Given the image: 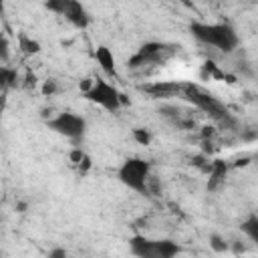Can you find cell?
Instances as JSON below:
<instances>
[{"label": "cell", "mask_w": 258, "mask_h": 258, "mask_svg": "<svg viewBox=\"0 0 258 258\" xmlns=\"http://www.w3.org/2000/svg\"><path fill=\"white\" fill-rule=\"evenodd\" d=\"M189 32L191 36L206 44V46H212L224 54H232L238 44H240V36L236 32V28L228 22H200V20H194L189 24Z\"/></svg>", "instance_id": "cell-1"}, {"label": "cell", "mask_w": 258, "mask_h": 258, "mask_svg": "<svg viewBox=\"0 0 258 258\" xmlns=\"http://www.w3.org/2000/svg\"><path fill=\"white\" fill-rule=\"evenodd\" d=\"M117 179L131 191L139 196H151L149 191V179H151V161L143 157H127L119 169Z\"/></svg>", "instance_id": "cell-2"}, {"label": "cell", "mask_w": 258, "mask_h": 258, "mask_svg": "<svg viewBox=\"0 0 258 258\" xmlns=\"http://www.w3.org/2000/svg\"><path fill=\"white\" fill-rule=\"evenodd\" d=\"M181 246L171 238H149L135 234L129 238V252L135 258H177Z\"/></svg>", "instance_id": "cell-3"}, {"label": "cell", "mask_w": 258, "mask_h": 258, "mask_svg": "<svg viewBox=\"0 0 258 258\" xmlns=\"http://www.w3.org/2000/svg\"><path fill=\"white\" fill-rule=\"evenodd\" d=\"M46 127L67 139H71L73 143H81L83 137L87 135V119L75 111H60L54 117L46 119Z\"/></svg>", "instance_id": "cell-4"}, {"label": "cell", "mask_w": 258, "mask_h": 258, "mask_svg": "<svg viewBox=\"0 0 258 258\" xmlns=\"http://www.w3.org/2000/svg\"><path fill=\"white\" fill-rule=\"evenodd\" d=\"M83 95H85L87 101H91V103L103 107V109L109 111V113H117L121 107L127 105L125 95H123L115 85H111V83H107V81H103V79H93L91 89H89L87 93H83Z\"/></svg>", "instance_id": "cell-5"}, {"label": "cell", "mask_w": 258, "mask_h": 258, "mask_svg": "<svg viewBox=\"0 0 258 258\" xmlns=\"http://www.w3.org/2000/svg\"><path fill=\"white\" fill-rule=\"evenodd\" d=\"M179 97L185 99V101H189V103H194L198 109L206 111V113L212 115L214 119H220V121L228 119V113H226L224 105H222L216 97L204 93V91H202L200 87H196L194 83H181V87H179Z\"/></svg>", "instance_id": "cell-6"}, {"label": "cell", "mask_w": 258, "mask_h": 258, "mask_svg": "<svg viewBox=\"0 0 258 258\" xmlns=\"http://www.w3.org/2000/svg\"><path fill=\"white\" fill-rule=\"evenodd\" d=\"M177 48L179 46H175V44H167V42H159V40H149L127 60V67L129 69H139V67H147V64H159L165 58H169Z\"/></svg>", "instance_id": "cell-7"}, {"label": "cell", "mask_w": 258, "mask_h": 258, "mask_svg": "<svg viewBox=\"0 0 258 258\" xmlns=\"http://www.w3.org/2000/svg\"><path fill=\"white\" fill-rule=\"evenodd\" d=\"M44 8L58 16H64V20H69L75 28L83 30L91 24L89 10L77 0H48V2H44Z\"/></svg>", "instance_id": "cell-8"}, {"label": "cell", "mask_w": 258, "mask_h": 258, "mask_svg": "<svg viewBox=\"0 0 258 258\" xmlns=\"http://www.w3.org/2000/svg\"><path fill=\"white\" fill-rule=\"evenodd\" d=\"M179 87L181 83H173V81H161V83H151L141 87L147 95H151L153 99H169V97H179Z\"/></svg>", "instance_id": "cell-9"}, {"label": "cell", "mask_w": 258, "mask_h": 258, "mask_svg": "<svg viewBox=\"0 0 258 258\" xmlns=\"http://www.w3.org/2000/svg\"><path fill=\"white\" fill-rule=\"evenodd\" d=\"M95 60H97L99 69H101L107 77L117 79V62H115V54H113V50H111L109 46H105V44L97 46V48H95Z\"/></svg>", "instance_id": "cell-10"}, {"label": "cell", "mask_w": 258, "mask_h": 258, "mask_svg": "<svg viewBox=\"0 0 258 258\" xmlns=\"http://www.w3.org/2000/svg\"><path fill=\"white\" fill-rule=\"evenodd\" d=\"M206 169L210 171L208 189H216V187L224 181V177H226V173H228V163L222 161V159H214V161H208V167H206Z\"/></svg>", "instance_id": "cell-11"}, {"label": "cell", "mask_w": 258, "mask_h": 258, "mask_svg": "<svg viewBox=\"0 0 258 258\" xmlns=\"http://www.w3.org/2000/svg\"><path fill=\"white\" fill-rule=\"evenodd\" d=\"M20 77H18V71L14 67H8V64H0V93H8L10 89H14L18 85Z\"/></svg>", "instance_id": "cell-12"}, {"label": "cell", "mask_w": 258, "mask_h": 258, "mask_svg": "<svg viewBox=\"0 0 258 258\" xmlns=\"http://www.w3.org/2000/svg\"><path fill=\"white\" fill-rule=\"evenodd\" d=\"M69 159H71L73 165L79 167L81 173H85V171L91 167V157L85 153V149H83L81 145H75V147L69 151Z\"/></svg>", "instance_id": "cell-13"}, {"label": "cell", "mask_w": 258, "mask_h": 258, "mask_svg": "<svg viewBox=\"0 0 258 258\" xmlns=\"http://www.w3.org/2000/svg\"><path fill=\"white\" fill-rule=\"evenodd\" d=\"M242 234L252 242V244H258V216L252 212L244 222H242Z\"/></svg>", "instance_id": "cell-14"}, {"label": "cell", "mask_w": 258, "mask_h": 258, "mask_svg": "<svg viewBox=\"0 0 258 258\" xmlns=\"http://www.w3.org/2000/svg\"><path fill=\"white\" fill-rule=\"evenodd\" d=\"M18 48H20L24 54L32 56V54H38L42 46H40V42H38L36 38H32V36H28V34L20 32V34H18Z\"/></svg>", "instance_id": "cell-15"}, {"label": "cell", "mask_w": 258, "mask_h": 258, "mask_svg": "<svg viewBox=\"0 0 258 258\" xmlns=\"http://www.w3.org/2000/svg\"><path fill=\"white\" fill-rule=\"evenodd\" d=\"M210 248H212L214 252L222 254V252H228V250H230V242H228L226 238H222L220 234H212V236H210Z\"/></svg>", "instance_id": "cell-16"}, {"label": "cell", "mask_w": 258, "mask_h": 258, "mask_svg": "<svg viewBox=\"0 0 258 258\" xmlns=\"http://www.w3.org/2000/svg\"><path fill=\"white\" fill-rule=\"evenodd\" d=\"M131 135H133V139L139 143V145H149L151 143V133H149V129H145V127H135L133 131H131Z\"/></svg>", "instance_id": "cell-17"}, {"label": "cell", "mask_w": 258, "mask_h": 258, "mask_svg": "<svg viewBox=\"0 0 258 258\" xmlns=\"http://www.w3.org/2000/svg\"><path fill=\"white\" fill-rule=\"evenodd\" d=\"M10 60V40L6 38V34L0 32V62L6 64Z\"/></svg>", "instance_id": "cell-18"}, {"label": "cell", "mask_w": 258, "mask_h": 258, "mask_svg": "<svg viewBox=\"0 0 258 258\" xmlns=\"http://www.w3.org/2000/svg\"><path fill=\"white\" fill-rule=\"evenodd\" d=\"M40 91H42V95H44V97H52V95L58 91V83H56L54 79H46V81L42 83Z\"/></svg>", "instance_id": "cell-19"}, {"label": "cell", "mask_w": 258, "mask_h": 258, "mask_svg": "<svg viewBox=\"0 0 258 258\" xmlns=\"http://www.w3.org/2000/svg\"><path fill=\"white\" fill-rule=\"evenodd\" d=\"M46 258H69V252H67L64 248L56 246V248H52V250L46 254Z\"/></svg>", "instance_id": "cell-20"}, {"label": "cell", "mask_w": 258, "mask_h": 258, "mask_svg": "<svg viewBox=\"0 0 258 258\" xmlns=\"http://www.w3.org/2000/svg\"><path fill=\"white\" fill-rule=\"evenodd\" d=\"M24 208H26V204H24V202H20V204H18V212H24Z\"/></svg>", "instance_id": "cell-21"}, {"label": "cell", "mask_w": 258, "mask_h": 258, "mask_svg": "<svg viewBox=\"0 0 258 258\" xmlns=\"http://www.w3.org/2000/svg\"><path fill=\"white\" fill-rule=\"evenodd\" d=\"M0 222H2V216H0Z\"/></svg>", "instance_id": "cell-22"}]
</instances>
